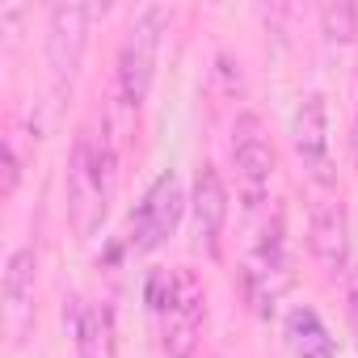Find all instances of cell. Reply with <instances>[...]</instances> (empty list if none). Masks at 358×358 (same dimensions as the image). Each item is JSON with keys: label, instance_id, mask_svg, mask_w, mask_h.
Here are the masks:
<instances>
[{"label": "cell", "instance_id": "cell-7", "mask_svg": "<svg viewBox=\"0 0 358 358\" xmlns=\"http://www.w3.org/2000/svg\"><path fill=\"white\" fill-rule=\"evenodd\" d=\"M291 139H295V152H299L303 169L320 186H333L337 173H333V152H329V106H324L320 93L299 97L295 118H291Z\"/></svg>", "mask_w": 358, "mask_h": 358}, {"label": "cell", "instance_id": "cell-17", "mask_svg": "<svg viewBox=\"0 0 358 358\" xmlns=\"http://www.w3.org/2000/svg\"><path fill=\"white\" fill-rule=\"evenodd\" d=\"M350 148H354V160H358V106H354V135H350Z\"/></svg>", "mask_w": 358, "mask_h": 358}, {"label": "cell", "instance_id": "cell-11", "mask_svg": "<svg viewBox=\"0 0 358 358\" xmlns=\"http://www.w3.org/2000/svg\"><path fill=\"white\" fill-rule=\"evenodd\" d=\"M5 312L22 341V333L30 329V316H34V249H17L5 266Z\"/></svg>", "mask_w": 358, "mask_h": 358}, {"label": "cell", "instance_id": "cell-6", "mask_svg": "<svg viewBox=\"0 0 358 358\" xmlns=\"http://www.w3.org/2000/svg\"><path fill=\"white\" fill-rule=\"evenodd\" d=\"M232 160H236V177H241V194L249 207H257L270 190V177H274V148L262 135L257 114H241L236 131H232Z\"/></svg>", "mask_w": 358, "mask_h": 358}, {"label": "cell", "instance_id": "cell-13", "mask_svg": "<svg viewBox=\"0 0 358 358\" xmlns=\"http://www.w3.org/2000/svg\"><path fill=\"white\" fill-rule=\"evenodd\" d=\"M80 358H114V316L106 308H89L76 324Z\"/></svg>", "mask_w": 358, "mask_h": 358}, {"label": "cell", "instance_id": "cell-2", "mask_svg": "<svg viewBox=\"0 0 358 358\" xmlns=\"http://www.w3.org/2000/svg\"><path fill=\"white\" fill-rule=\"evenodd\" d=\"M169 30V9L164 5H148L135 13L122 47H118V101L127 110H139L152 93L156 80V55H160V38Z\"/></svg>", "mask_w": 358, "mask_h": 358}, {"label": "cell", "instance_id": "cell-5", "mask_svg": "<svg viewBox=\"0 0 358 358\" xmlns=\"http://www.w3.org/2000/svg\"><path fill=\"white\" fill-rule=\"evenodd\" d=\"M241 282H245L249 303H253L262 316H270L274 303L282 299V291L291 287V270H287V253H282V224H274V232H266V236L257 241L253 257L245 262Z\"/></svg>", "mask_w": 358, "mask_h": 358}, {"label": "cell", "instance_id": "cell-9", "mask_svg": "<svg viewBox=\"0 0 358 358\" xmlns=\"http://www.w3.org/2000/svg\"><path fill=\"white\" fill-rule=\"evenodd\" d=\"M308 249L320 270H341L350 257V215L337 199H320L308 220Z\"/></svg>", "mask_w": 358, "mask_h": 358}, {"label": "cell", "instance_id": "cell-1", "mask_svg": "<svg viewBox=\"0 0 358 358\" xmlns=\"http://www.w3.org/2000/svg\"><path fill=\"white\" fill-rule=\"evenodd\" d=\"M110 164L114 156L106 135H93L85 127L68 160V215L80 236H93L110 211Z\"/></svg>", "mask_w": 358, "mask_h": 358}, {"label": "cell", "instance_id": "cell-12", "mask_svg": "<svg viewBox=\"0 0 358 358\" xmlns=\"http://www.w3.org/2000/svg\"><path fill=\"white\" fill-rule=\"evenodd\" d=\"M282 333H287V345H291L295 358H337V341H333V333L324 329L320 312L308 308V303H299V308L287 312Z\"/></svg>", "mask_w": 358, "mask_h": 358}, {"label": "cell", "instance_id": "cell-3", "mask_svg": "<svg viewBox=\"0 0 358 358\" xmlns=\"http://www.w3.org/2000/svg\"><path fill=\"white\" fill-rule=\"evenodd\" d=\"M160 320H164V354L194 358L203 320H207V287L194 270H173V295H169Z\"/></svg>", "mask_w": 358, "mask_h": 358}, {"label": "cell", "instance_id": "cell-15", "mask_svg": "<svg viewBox=\"0 0 358 358\" xmlns=\"http://www.w3.org/2000/svg\"><path fill=\"white\" fill-rule=\"evenodd\" d=\"M345 316H350V329L358 337V270H345Z\"/></svg>", "mask_w": 358, "mask_h": 358}, {"label": "cell", "instance_id": "cell-10", "mask_svg": "<svg viewBox=\"0 0 358 358\" xmlns=\"http://www.w3.org/2000/svg\"><path fill=\"white\" fill-rule=\"evenodd\" d=\"M190 211H194V232L207 245V253H220V232L228 220V190H224V177L203 164L194 177V194H190Z\"/></svg>", "mask_w": 358, "mask_h": 358}, {"label": "cell", "instance_id": "cell-14", "mask_svg": "<svg viewBox=\"0 0 358 358\" xmlns=\"http://www.w3.org/2000/svg\"><path fill=\"white\" fill-rule=\"evenodd\" d=\"M320 30L329 43H350L358 34V9L345 0H329V5H320Z\"/></svg>", "mask_w": 358, "mask_h": 358}, {"label": "cell", "instance_id": "cell-4", "mask_svg": "<svg viewBox=\"0 0 358 358\" xmlns=\"http://www.w3.org/2000/svg\"><path fill=\"white\" fill-rule=\"evenodd\" d=\"M182 215H186V190H182V177H177L173 169H164L156 182L148 186L139 211L131 215V245H135L139 253L160 249V245L177 232Z\"/></svg>", "mask_w": 358, "mask_h": 358}, {"label": "cell", "instance_id": "cell-18", "mask_svg": "<svg viewBox=\"0 0 358 358\" xmlns=\"http://www.w3.org/2000/svg\"><path fill=\"white\" fill-rule=\"evenodd\" d=\"M215 358H220V354H215Z\"/></svg>", "mask_w": 358, "mask_h": 358}, {"label": "cell", "instance_id": "cell-8", "mask_svg": "<svg viewBox=\"0 0 358 358\" xmlns=\"http://www.w3.org/2000/svg\"><path fill=\"white\" fill-rule=\"evenodd\" d=\"M89 17L93 9L89 5H55L51 9V22H47V64L55 72V80H72L76 68H80V55H85V43H89Z\"/></svg>", "mask_w": 358, "mask_h": 358}, {"label": "cell", "instance_id": "cell-16", "mask_svg": "<svg viewBox=\"0 0 358 358\" xmlns=\"http://www.w3.org/2000/svg\"><path fill=\"white\" fill-rule=\"evenodd\" d=\"M17 182H22V160H17V148L5 143V199L17 190Z\"/></svg>", "mask_w": 358, "mask_h": 358}]
</instances>
